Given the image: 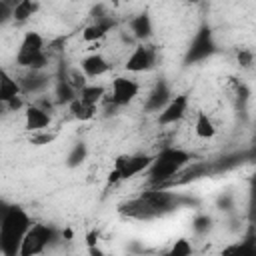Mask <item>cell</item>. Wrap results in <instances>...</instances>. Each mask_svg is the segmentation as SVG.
<instances>
[{
  "instance_id": "obj_1",
  "label": "cell",
  "mask_w": 256,
  "mask_h": 256,
  "mask_svg": "<svg viewBox=\"0 0 256 256\" xmlns=\"http://www.w3.org/2000/svg\"><path fill=\"white\" fill-rule=\"evenodd\" d=\"M176 204H178V198L172 192H168L166 188H154L124 202L120 206V214L132 220H152L174 210Z\"/></svg>"
},
{
  "instance_id": "obj_2",
  "label": "cell",
  "mask_w": 256,
  "mask_h": 256,
  "mask_svg": "<svg viewBox=\"0 0 256 256\" xmlns=\"http://www.w3.org/2000/svg\"><path fill=\"white\" fill-rule=\"evenodd\" d=\"M30 216L20 206H10L4 210L0 220V252L2 256H18L22 238L30 228Z\"/></svg>"
},
{
  "instance_id": "obj_3",
  "label": "cell",
  "mask_w": 256,
  "mask_h": 256,
  "mask_svg": "<svg viewBox=\"0 0 256 256\" xmlns=\"http://www.w3.org/2000/svg\"><path fill=\"white\" fill-rule=\"evenodd\" d=\"M188 162H190V152H186L182 148H174V146L162 148L152 158V164L148 168L150 184L162 188L174 174H178L184 166H188Z\"/></svg>"
},
{
  "instance_id": "obj_4",
  "label": "cell",
  "mask_w": 256,
  "mask_h": 256,
  "mask_svg": "<svg viewBox=\"0 0 256 256\" xmlns=\"http://www.w3.org/2000/svg\"><path fill=\"white\" fill-rule=\"evenodd\" d=\"M46 42L42 38V34L30 30L24 34L18 52H16V64L22 68H30L32 72H40L42 68L48 66V54L44 50Z\"/></svg>"
},
{
  "instance_id": "obj_5",
  "label": "cell",
  "mask_w": 256,
  "mask_h": 256,
  "mask_svg": "<svg viewBox=\"0 0 256 256\" xmlns=\"http://www.w3.org/2000/svg\"><path fill=\"white\" fill-rule=\"evenodd\" d=\"M52 236H54V232H52L50 226H46V224H32L26 230L24 238H22L18 256H38L50 244Z\"/></svg>"
},
{
  "instance_id": "obj_6",
  "label": "cell",
  "mask_w": 256,
  "mask_h": 256,
  "mask_svg": "<svg viewBox=\"0 0 256 256\" xmlns=\"http://www.w3.org/2000/svg\"><path fill=\"white\" fill-rule=\"evenodd\" d=\"M140 92V84L128 76H118L112 80L108 92H106V98L110 104L114 106H124V104H130Z\"/></svg>"
},
{
  "instance_id": "obj_7",
  "label": "cell",
  "mask_w": 256,
  "mask_h": 256,
  "mask_svg": "<svg viewBox=\"0 0 256 256\" xmlns=\"http://www.w3.org/2000/svg\"><path fill=\"white\" fill-rule=\"evenodd\" d=\"M152 158L154 156H148V154H122L114 160V170H118L120 180H128L148 170L152 164Z\"/></svg>"
},
{
  "instance_id": "obj_8",
  "label": "cell",
  "mask_w": 256,
  "mask_h": 256,
  "mask_svg": "<svg viewBox=\"0 0 256 256\" xmlns=\"http://www.w3.org/2000/svg\"><path fill=\"white\" fill-rule=\"evenodd\" d=\"M152 66H154V48H150L146 44H138L130 52V56L126 58V62H124V68L128 72H134V74L146 72Z\"/></svg>"
},
{
  "instance_id": "obj_9",
  "label": "cell",
  "mask_w": 256,
  "mask_h": 256,
  "mask_svg": "<svg viewBox=\"0 0 256 256\" xmlns=\"http://www.w3.org/2000/svg\"><path fill=\"white\" fill-rule=\"evenodd\" d=\"M48 124H50L48 110H44L40 106H26V112H24V128L26 130L36 134V132H42Z\"/></svg>"
},
{
  "instance_id": "obj_10",
  "label": "cell",
  "mask_w": 256,
  "mask_h": 256,
  "mask_svg": "<svg viewBox=\"0 0 256 256\" xmlns=\"http://www.w3.org/2000/svg\"><path fill=\"white\" fill-rule=\"evenodd\" d=\"M186 106H188V98H186L184 94L172 98V100L168 102V106L160 112L158 122H160V124H174V122H178V120L184 116Z\"/></svg>"
},
{
  "instance_id": "obj_11",
  "label": "cell",
  "mask_w": 256,
  "mask_h": 256,
  "mask_svg": "<svg viewBox=\"0 0 256 256\" xmlns=\"http://www.w3.org/2000/svg\"><path fill=\"white\" fill-rule=\"evenodd\" d=\"M20 90H22L20 82L10 72H6L4 68H0V104L6 106L14 98H18L20 96Z\"/></svg>"
},
{
  "instance_id": "obj_12",
  "label": "cell",
  "mask_w": 256,
  "mask_h": 256,
  "mask_svg": "<svg viewBox=\"0 0 256 256\" xmlns=\"http://www.w3.org/2000/svg\"><path fill=\"white\" fill-rule=\"evenodd\" d=\"M80 68H82V74L86 76V78H96V76H102V74H106L108 70H110V64H108V60L102 56V54H90V56H86L82 62H80Z\"/></svg>"
},
{
  "instance_id": "obj_13",
  "label": "cell",
  "mask_w": 256,
  "mask_h": 256,
  "mask_svg": "<svg viewBox=\"0 0 256 256\" xmlns=\"http://www.w3.org/2000/svg\"><path fill=\"white\" fill-rule=\"evenodd\" d=\"M108 30H110V22H106V20H96V22H92L90 26L84 28L82 40H84V42H100V40L108 34Z\"/></svg>"
},
{
  "instance_id": "obj_14",
  "label": "cell",
  "mask_w": 256,
  "mask_h": 256,
  "mask_svg": "<svg viewBox=\"0 0 256 256\" xmlns=\"http://www.w3.org/2000/svg\"><path fill=\"white\" fill-rule=\"evenodd\" d=\"M40 4L36 0H20L14 8H12V18L18 20V22H24L28 18H32L36 12H38Z\"/></svg>"
},
{
  "instance_id": "obj_15",
  "label": "cell",
  "mask_w": 256,
  "mask_h": 256,
  "mask_svg": "<svg viewBox=\"0 0 256 256\" xmlns=\"http://www.w3.org/2000/svg\"><path fill=\"white\" fill-rule=\"evenodd\" d=\"M78 94H80L78 98H80L82 102H86V104H90V106H96L98 102L104 100L106 88H104V86H96V84H86Z\"/></svg>"
},
{
  "instance_id": "obj_16",
  "label": "cell",
  "mask_w": 256,
  "mask_h": 256,
  "mask_svg": "<svg viewBox=\"0 0 256 256\" xmlns=\"http://www.w3.org/2000/svg\"><path fill=\"white\" fill-rule=\"evenodd\" d=\"M194 134H196L198 138H202V140H208V138H212V136L216 134V126H214V122L208 118V114L200 112V114L196 116Z\"/></svg>"
},
{
  "instance_id": "obj_17",
  "label": "cell",
  "mask_w": 256,
  "mask_h": 256,
  "mask_svg": "<svg viewBox=\"0 0 256 256\" xmlns=\"http://www.w3.org/2000/svg\"><path fill=\"white\" fill-rule=\"evenodd\" d=\"M222 256H256V248H254V240L248 238L244 242H236L228 248L222 250Z\"/></svg>"
},
{
  "instance_id": "obj_18",
  "label": "cell",
  "mask_w": 256,
  "mask_h": 256,
  "mask_svg": "<svg viewBox=\"0 0 256 256\" xmlns=\"http://www.w3.org/2000/svg\"><path fill=\"white\" fill-rule=\"evenodd\" d=\"M70 112L76 120H90L96 114V106H90V104L82 102L80 98H74L70 102Z\"/></svg>"
},
{
  "instance_id": "obj_19",
  "label": "cell",
  "mask_w": 256,
  "mask_h": 256,
  "mask_svg": "<svg viewBox=\"0 0 256 256\" xmlns=\"http://www.w3.org/2000/svg\"><path fill=\"white\" fill-rule=\"evenodd\" d=\"M190 254H192L190 242H188L186 238H178V240L172 244V248H170L164 256H190Z\"/></svg>"
},
{
  "instance_id": "obj_20",
  "label": "cell",
  "mask_w": 256,
  "mask_h": 256,
  "mask_svg": "<svg viewBox=\"0 0 256 256\" xmlns=\"http://www.w3.org/2000/svg\"><path fill=\"white\" fill-rule=\"evenodd\" d=\"M56 138V134H32L30 136V142L32 144H36V146H42V144H48V142H52Z\"/></svg>"
},
{
  "instance_id": "obj_21",
  "label": "cell",
  "mask_w": 256,
  "mask_h": 256,
  "mask_svg": "<svg viewBox=\"0 0 256 256\" xmlns=\"http://www.w3.org/2000/svg\"><path fill=\"white\" fill-rule=\"evenodd\" d=\"M238 62H240L242 66H250V64H252V54H250L248 50H240V54H238Z\"/></svg>"
},
{
  "instance_id": "obj_22",
  "label": "cell",
  "mask_w": 256,
  "mask_h": 256,
  "mask_svg": "<svg viewBox=\"0 0 256 256\" xmlns=\"http://www.w3.org/2000/svg\"><path fill=\"white\" fill-rule=\"evenodd\" d=\"M8 16H12V10H10V6H8L6 2H2V0H0V24H2Z\"/></svg>"
},
{
  "instance_id": "obj_23",
  "label": "cell",
  "mask_w": 256,
  "mask_h": 256,
  "mask_svg": "<svg viewBox=\"0 0 256 256\" xmlns=\"http://www.w3.org/2000/svg\"><path fill=\"white\" fill-rule=\"evenodd\" d=\"M90 256H104V254H102V250H98L94 244H90Z\"/></svg>"
}]
</instances>
